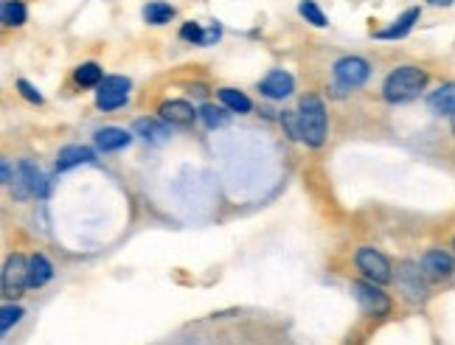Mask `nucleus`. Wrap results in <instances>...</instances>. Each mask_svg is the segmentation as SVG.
<instances>
[{"mask_svg":"<svg viewBox=\"0 0 455 345\" xmlns=\"http://www.w3.org/2000/svg\"><path fill=\"white\" fill-rule=\"evenodd\" d=\"M427 84V73L422 68H413V65H402L396 68L388 79H385V88H383V96L391 101V104H405L410 99H416Z\"/></svg>","mask_w":455,"mask_h":345,"instance_id":"f257e3e1","label":"nucleus"},{"mask_svg":"<svg viewBox=\"0 0 455 345\" xmlns=\"http://www.w3.org/2000/svg\"><path fill=\"white\" fill-rule=\"evenodd\" d=\"M422 270H425V275L433 278V281L449 278L452 270H455V258H452L449 253H444V250H430V253H425V258H422Z\"/></svg>","mask_w":455,"mask_h":345,"instance_id":"1a4fd4ad","label":"nucleus"},{"mask_svg":"<svg viewBox=\"0 0 455 345\" xmlns=\"http://www.w3.org/2000/svg\"><path fill=\"white\" fill-rule=\"evenodd\" d=\"M298 12H301V17H307L312 26H318V28H323V26H326V17H323V12L318 9L315 0H301Z\"/></svg>","mask_w":455,"mask_h":345,"instance_id":"b1692460","label":"nucleus"},{"mask_svg":"<svg viewBox=\"0 0 455 345\" xmlns=\"http://www.w3.org/2000/svg\"><path fill=\"white\" fill-rule=\"evenodd\" d=\"M180 37H183V39H188V42H194V46H202V37H205V31H202L197 23H186V26L180 28Z\"/></svg>","mask_w":455,"mask_h":345,"instance_id":"bb28decb","label":"nucleus"},{"mask_svg":"<svg viewBox=\"0 0 455 345\" xmlns=\"http://www.w3.org/2000/svg\"><path fill=\"white\" fill-rule=\"evenodd\" d=\"M200 118L205 121V126L217 129V126H225V124L231 121V112H225V110H220V107H214V104H202V107H200Z\"/></svg>","mask_w":455,"mask_h":345,"instance_id":"5701e85b","label":"nucleus"},{"mask_svg":"<svg viewBox=\"0 0 455 345\" xmlns=\"http://www.w3.org/2000/svg\"><path fill=\"white\" fill-rule=\"evenodd\" d=\"M175 17V9L169 3H163V0H152V3L144 6V20L152 23V26H163Z\"/></svg>","mask_w":455,"mask_h":345,"instance_id":"6ab92c4d","label":"nucleus"},{"mask_svg":"<svg viewBox=\"0 0 455 345\" xmlns=\"http://www.w3.org/2000/svg\"><path fill=\"white\" fill-rule=\"evenodd\" d=\"M220 101H222L231 112H239V115H244V112H251V110H253L251 99H247L244 93H239V90H233V88L220 90Z\"/></svg>","mask_w":455,"mask_h":345,"instance_id":"aec40b11","label":"nucleus"},{"mask_svg":"<svg viewBox=\"0 0 455 345\" xmlns=\"http://www.w3.org/2000/svg\"><path fill=\"white\" fill-rule=\"evenodd\" d=\"M351 292L354 300L360 304V309L371 317H385L391 312V297L380 289V284L374 281H351Z\"/></svg>","mask_w":455,"mask_h":345,"instance_id":"7ed1b4c3","label":"nucleus"},{"mask_svg":"<svg viewBox=\"0 0 455 345\" xmlns=\"http://www.w3.org/2000/svg\"><path fill=\"white\" fill-rule=\"evenodd\" d=\"M220 39V26L214 23L211 28H205V37H202V46H211V42H217Z\"/></svg>","mask_w":455,"mask_h":345,"instance_id":"c85d7f7f","label":"nucleus"},{"mask_svg":"<svg viewBox=\"0 0 455 345\" xmlns=\"http://www.w3.org/2000/svg\"><path fill=\"white\" fill-rule=\"evenodd\" d=\"M281 124L287 126V132H289V135L301 141V124H298V112H284V115H281Z\"/></svg>","mask_w":455,"mask_h":345,"instance_id":"cd10ccee","label":"nucleus"},{"mask_svg":"<svg viewBox=\"0 0 455 345\" xmlns=\"http://www.w3.org/2000/svg\"><path fill=\"white\" fill-rule=\"evenodd\" d=\"M298 124H301V141L307 146H320L326 141V110L318 96H304L298 107Z\"/></svg>","mask_w":455,"mask_h":345,"instance_id":"f03ea898","label":"nucleus"},{"mask_svg":"<svg viewBox=\"0 0 455 345\" xmlns=\"http://www.w3.org/2000/svg\"><path fill=\"white\" fill-rule=\"evenodd\" d=\"M357 270L374 284H391L394 281V273H391V264L388 258L374 250V247H362L357 250Z\"/></svg>","mask_w":455,"mask_h":345,"instance_id":"20e7f679","label":"nucleus"},{"mask_svg":"<svg viewBox=\"0 0 455 345\" xmlns=\"http://www.w3.org/2000/svg\"><path fill=\"white\" fill-rule=\"evenodd\" d=\"M17 90H20V96L26 99V101H31V104H43V93H39L31 81H26V79H17Z\"/></svg>","mask_w":455,"mask_h":345,"instance_id":"a878e982","label":"nucleus"},{"mask_svg":"<svg viewBox=\"0 0 455 345\" xmlns=\"http://www.w3.org/2000/svg\"><path fill=\"white\" fill-rule=\"evenodd\" d=\"M93 141H96V146H99L101 152H118V149H124V146H130L133 135L124 132V129H118V126H104V129H99V132H96Z\"/></svg>","mask_w":455,"mask_h":345,"instance_id":"4468645a","label":"nucleus"},{"mask_svg":"<svg viewBox=\"0 0 455 345\" xmlns=\"http://www.w3.org/2000/svg\"><path fill=\"white\" fill-rule=\"evenodd\" d=\"M0 17H3V26H23L26 23V6L23 0H3L0 6Z\"/></svg>","mask_w":455,"mask_h":345,"instance_id":"4be33fe9","label":"nucleus"},{"mask_svg":"<svg viewBox=\"0 0 455 345\" xmlns=\"http://www.w3.org/2000/svg\"><path fill=\"white\" fill-rule=\"evenodd\" d=\"M130 99V79L127 76H104L96 90V107L99 110H118Z\"/></svg>","mask_w":455,"mask_h":345,"instance_id":"39448f33","label":"nucleus"},{"mask_svg":"<svg viewBox=\"0 0 455 345\" xmlns=\"http://www.w3.org/2000/svg\"><path fill=\"white\" fill-rule=\"evenodd\" d=\"M28 286V258L12 255L3 267V292L6 295H20Z\"/></svg>","mask_w":455,"mask_h":345,"instance_id":"0eeeda50","label":"nucleus"},{"mask_svg":"<svg viewBox=\"0 0 455 345\" xmlns=\"http://www.w3.org/2000/svg\"><path fill=\"white\" fill-rule=\"evenodd\" d=\"M96 155L88 149V146H65L57 157V171H68L73 166H81V163H93Z\"/></svg>","mask_w":455,"mask_h":345,"instance_id":"a211bd4d","label":"nucleus"},{"mask_svg":"<svg viewBox=\"0 0 455 345\" xmlns=\"http://www.w3.org/2000/svg\"><path fill=\"white\" fill-rule=\"evenodd\" d=\"M194 115H197L194 107L183 99H172V101L160 104V118L172 126H188V124H194Z\"/></svg>","mask_w":455,"mask_h":345,"instance_id":"f8f14e48","label":"nucleus"},{"mask_svg":"<svg viewBox=\"0 0 455 345\" xmlns=\"http://www.w3.org/2000/svg\"><path fill=\"white\" fill-rule=\"evenodd\" d=\"M396 284L402 286V292L410 300H422L425 297V270H419V267L402 264L399 267V275H396Z\"/></svg>","mask_w":455,"mask_h":345,"instance_id":"9d476101","label":"nucleus"},{"mask_svg":"<svg viewBox=\"0 0 455 345\" xmlns=\"http://www.w3.org/2000/svg\"><path fill=\"white\" fill-rule=\"evenodd\" d=\"M427 3H433V6H449L452 0H427Z\"/></svg>","mask_w":455,"mask_h":345,"instance_id":"7c9ffc66","label":"nucleus"},{"mask_svg":"<svg viewBox=\"0 0 455 345\" xmlns=\"http://www.w3.org/2000/svg\"><path fill=\"white\" fill-rule=\"evenodd\" d=\"M39 166L34 160H20V166L14 168V180H12V194L17 199H28L34 197V177H37Z\"/></svg>","mask_w":455,"mask_h":345,"instance_id":"9b49d317","label":"nucleus"},{"mask_svg":"<svg viewBox=\"0 0 455 345\" xmlns=\"http://www.w3.org/2000/svg\"><path fill=\"white\" fill-rule=\"evenodd\" d=\"M419 9L413 6V9H407L405 14H399L396 20H394V26H388V28H383V31H377V39H402L405 34H410V28H413V23L419 20Z\"/></svg>","mask_w":455,"mask_h":345,"instance_id":"dca6fc26","label":"nucleus"},{"mask_svg":"<svg viewBox=\"0 0 455 345\" xmlns=\"http://www.w3.org/2000/svg\"><path fill=\"white\" fill-rule=\"evenodd\" d=\"M73 79H76V84H81V88H99L104 76H101V68L96 62H85V65L76 68Z\"/></svg>","mask_w":455,"mask_h":345,"instance_id":"412c9836","label":"nucleus"},{"mask_svg":"<svg viewBox=\"0 0 455 345\" xmlns=\"http://www.w3.org/2000/svg\"><path fill=\"white\" fill-rule=\"evenodd\" d=\"M259 90H262V96H267V99L278 101V99L293 96V90H296V79L289 76L287 70H270V73L262 79Z\"/></svg>","mask_w":455,"mask_h":345,"instance_id":"6e6552de","label":"nucleus"},{"mask_svg":"<svg viewBox=\"0 0 455 345\" xmlns=\"http://www.w3.org/2000/svg\"><path fill=\"white\" fill-rule=\"evenodd\" d=\"M51 278H54L51 262H48L43 253H34V255L28 258V286H31V289H39V286H46Z\"/></svg>","mask_w":455,"mask_h":345,"instance_id":"ddd939ff","label":"nucleus"},{"mask_svg":"<svg viewBox=\"0 0 455 345\" xmlns=\"http://www.w3.org/2000/svg\"><path fill=\"white\" fill-rule=\"evenodd\" d=\"M12 180H14V175H12V163L3 160V186H12Z\"/></svg>","mask_w":455,"mask_h":345,"instance_id":"c756f323","label":"nucleus"},{"mask_svg":"<svg viewBox=\"0 0 455 345\" xmlns=\"http://www.w3.org/2000/svg\"><path fill=\"white\" fill-rule=\"evenodd\" d=\"M371 76V68H368V62L365 59H360V57H343L338 65H335V79H338V84L340 88H360V84L365 81Z\"/></svg>","mask_w":455,"mask_h":345,"instance_id":"423d86ee","label":"nucleus"},{"mask_svg":"<svg viewBox=\"0 0 455 345\" xmlns=\"http://www.w3.org/2000/svg\"><path fill=\"white\" fill-rule=\"evenodd\" d=\"M427 107H430L436 115H455V81L441 84L438 90H433V93L427 96Z\"/></svg>","mask_w":455,"mask_h":345,"instance_id":"2eb2a0df","label":"nucleus"},{"mask_svg":"<svg viewBox=\"0 0 455 345\" xmlns=\"http://www.w3.org/2000/svg\"><path fill=\"white\" fill-rule=\"evenodd\" d=\"M26 312L20 306H3V312H0V331H9L14 323H20Z\"/></svg>","mask_w":455,"mask_h":345,"instance_id":"393cba45","label":"nucleus"},{"mask_svg":"<svg viewBox=\"0 0 455 345\" xmlns=\"http://www.w3.org/2000/svg\"><path fill=\"white\" fill-rule=\"evenodd\" d=\"M135 132L144 141H149V144H166L169 141V126L155 121V118H138L135 121Z\"/></svg>","mask_w":455,"mask_h":345,"instance_id":"f3484780","label":"nucleus"},{"mask_svg":"<svg viewBox=\"0 0 455 345\" xmlns=\"http://www.w3.org/2000/svg\"><path fill=\"white\" fill-rule=\"evenodd\" d=\"M452 247H455V241H452Z\"/></svg>","mask_w":455,"mask_h":345,"instance_id":"2f4dec72","label":"nucleus"}]
</instances>
